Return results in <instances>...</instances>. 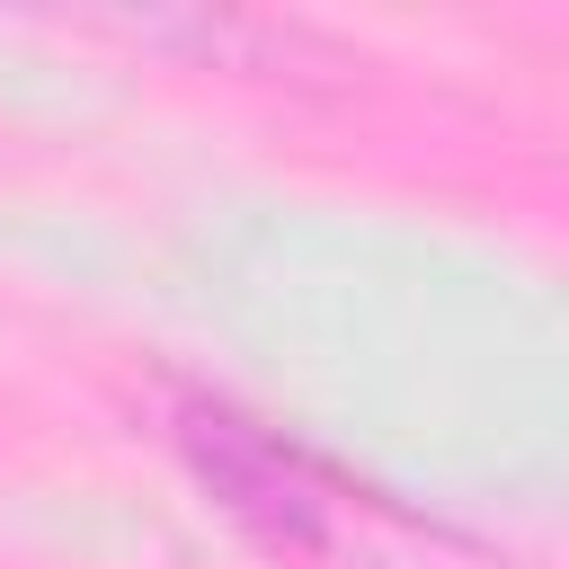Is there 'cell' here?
I'll return each instance as SVG.
<instances>
[]
</instances>
